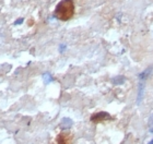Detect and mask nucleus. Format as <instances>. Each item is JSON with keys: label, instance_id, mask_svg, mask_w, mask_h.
I'll return each mask as SVG.
<instances>
[{"label": "nucleus", "instance_id": "nucleus-1", "mask_svg": "<svg viewBox=\"0 0 153 144\" xmlns=\"http://www.w3.org/2000/svg\"><path fill=\"white\" fill-rule=\"evenodd\" d=\"M74 4L72 0H62L58 3L55 10V16L61 21H67L74 16Z\"/></svg>", "mask_w": 153, "mask_h": 144}, {"label": "nucleus", "instance_id": "nucleus-2", "mask_svg": "<svg viewBox=\"0 0 153 144\" xmlns=\"http://www.w3.org/2000/svg\"><path fill=\"white\" fill-rule=\"evenodd\" d=\"M57 144H71L72 143V135L70 132H61L56 138Z\"/></svg>", "mask_w": 153, "mask_h": 144}, {"label": "nucleus", "instance_id": "nucleus-3", "mask_svg": "<svg viewBox=\"0 0 153 144\" xmlns=\"http://www.w3.org/2000/svg\"><path fill=\"white\" fill-rule=\"evenodd\" d=\"M109 118H111V116H109L108 112H97V114H94V115L91 117V121L100 122V121H104V120L109 119Z\"/></svg>", "mask_w": 153, "mask_h": 144}, {"label": "nucleus", "instance_id": "nucleus-4", "mask_svg": "<svg viewBox=\"0 0 153 144\" xmlns=\"http://www.w3.org/2000/svg\"><path fill=\"white\" fill-rule=\"evenodd\" d=\"M72 120H71L70 118H64L62 120H61V129H64V130H66V129H69L71 128V126H72Z\"/></svg>", "mask_w": 153, "mask_h": 144}, {"label": "nucleus", "instance_id": "nucleus-5", "mask_svg": "<svg viewBox=\"0 0 153 144\" xmlns=\"http://www.w3.org/2000/svg\"><path fill=\"white\" fill-rule=\"evenodd\" d=\"M152 67H149L147 69V70H144L143 72H142V73H140L139 74V79H140L141 81H144V80H147L148 79V77H149V75H150L151 74V72H152Z\"/></svg>", "mask_w": 153, "mask_h": 144}, {"label": "nucleus", "instance_id": "nucleus-6", "mask_svg": "<svg viewBox=\"0 0 153 144\" xmlns=\"http://www.w3.org/2000/svg\"><path fill=\"white\" fill-rule=\"evenodd\" d=\"M43 80H44V83L45 84H49L51 82H53V77H51V74L49 73V72H45L44 74H43Z\"/></svg>", "mask_w": 153, "mask_h": 144}, {"label": "nucleus", "instance_id": "nucleus-7", "mask_svg": "<svg viewBox=\"0 0 153 144\" xmlns=\"http://www.w3.org/2000/svg\"><path fill=\"white\" fill-rule=\"evenodd\" d=\"M125 80H126V78L119 75V77H116L113 79V83H114L115 85H120V84L125 83Z\"/></svg>", "mask_w": 153, "mask_h": 144}, {"label": "nucleus", "instance_id": "nucleus-8", "mask_svg": "<svg viewBox=\"0 0 153 144\" xmlns=\"http://www.w3.org/2000/svg\"><path fill=\"white\" fill-rule=\"evenodd\" d=\"M142 92H143V85H142V82L139 85V94H138V104L141 102L142 99Z\"/></svg>", "mask_w": 153, "mask_h": 144}, {"label": "nucleus", "instance_id": "nucleus-9", "mask_svg": "<svg viewBox=\"0 0 153 144\" xmlns=\"http://www.w3.org/2000/svg\"><path fill=\"white\" fill-rule=\"evenodd\" d=\"M66 48H67V46L65 45V44H62V45H60V47H59V52H64L65 50H66Z\"/></svg>", "mask_w": 153, "mask_h": 144}, {"label": "nucleus", "instance_id": "nucleus-10", "mask_svg": "<svg viewBox=\"0 0 153 144\" xmlns=\"http://www.w3.org/2000/svg\"><path fill=\"white\" fill-rule=\"evenodd\" d=\"M23 23V19H19L16 20V22H14V25H18V24H22Z\"/></svg>", "mask_w": 153, "mask_h": 144}, {"label": "nucleus", "instance_id": "nucleus-11", "mask_svg": "<svg viewBox=\"0 0 153 144\" xmlns=\"http://www.w3.org/2000/svg\"><path fill=\"white\" fill-rule=\"evenodd\" d=\"M149 144H153V140H152V141H151V142H150V143H149Z\"/></svg>", "mask_w": 153, "mask_h": 144}]
</instances>
